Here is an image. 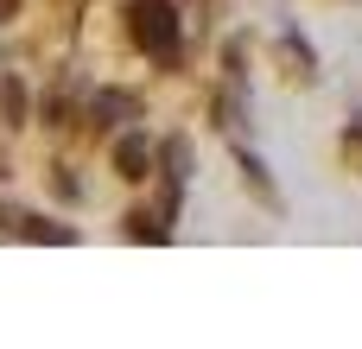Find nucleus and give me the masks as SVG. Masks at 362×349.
Listing matches in <instances>:
<instances>
[{"mask_svg": "<svg viewBox=\"0 0 362 349\" xmlns=\"http://www.w3.org/2000/svg\"><path fill=\"white\" fill-rule=\"evenodd\" d=\"M127 32L146 57L159 64H178V13L172 0H127Z\"/></svg>", "mask_w": 362, "mask_h": 349, "instance_id": "f257e3e1", "label": "nucleus"}, {"mask_svg": "<svg viewBox=\"0 0 362 349\" xmlns=\"http://www.w3.org/2000/svg\"><path fill=\"white\" fill-rule=\"evenodd\" d=\"M115 172H121L127 184H140V178L153 172V146H146V134H121V140H115Z\"/></svg>", "mask_w": 362, "mask_h": 349, "instance_id": "f03ea898", "label": "nucleus"}, {"mask_svg": "<svg viewBox=\"0 0 362 349\" xmlns=\"http://www.w3.org/2000/svg\"><path fill=\"white\" fill-rule=\"evenodd\" d=\"M121 114H134V95H121V89H102L89 102V127H115Z\"/></svg>", "mask_w": 362, "mask_h": 349, "instance_id": "7ed1b4c3", "label": "nucleus"}, {"mask_svg": "<svg viewBox=\"0 0 362 349\" xmlns=\"http://www.w3.org/2000/svg\"><path fill=\"white\" fill-rule=\"evenodd\" d=\"M19 235H25V242H76V229L45 223V216H19Z\"/></svg>", "mask_w": 362, "mask_h": 349, "instance_id": "20e7f679", "label": "nucleus"}, {"mask_svg": "<svg viewBox=\"0 0 362 349\" xmlns=\"http://www.w3.org/2000/svg\"><path fill=\"white\" fill-rule=\"evenodd\" d=\"M242 178H248V184H255V191H261V203H267V210H280V191H274V184H267V165H261V159H255V153H242Z\"/></svg>", "mask_w": 362, "mask_h": 349, "instance_id": "39448f33", "label": "nucleus"}, {"mask_svg": "<svg viewBox=\"0 0 362 349\" xmlns=\"http://www.w3.org/2000/svg\"><path fill=\"white\" fill-rule=\"evenodd\" d=\"M0 108H6V121H25V89H19L13 76L0 83Z\"/></svg>", "mask_w": 362, "mask_h": 349, "instance_id": "423d86ee", "label": "nucleus"}, {"mask_svg": "<svg viewBox=\"0 0 362 349\" xmlns=\"http://www.w3.org/2000/svg\"><path fill=\"white\" fill-rule=\"evenodd\" d=\"M0 229H19V216H13V210H6V203H0Z\"/></svg>", "mask_w": 362, "mask_h": 349, "instance_id": "0eeeda50", "label": "nucleus"}, {"mask_svg": "<svg viewBox=\"0 0 362 349\" xmlns=\"http://www.w3.org/2000/svg\"><path fill=\"white\" fill-rule=\"evenodd\" d=\"M13 6H19V0H0V19H6V13H13Z\"/></svg>", "mask_w": 362, "mask_h": 349, "instance_id": "6e6552de", "label": "nucleus"}]
</instances>
